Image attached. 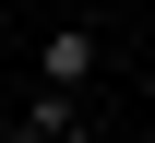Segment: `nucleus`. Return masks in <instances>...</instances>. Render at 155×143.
<instances>
[{
	"mask_svg": "<svg viewBox=\"0 0 155 143\" xmlns=\"http://www.w3.org/2000/svg\"><path fill=\"white\" fill-rule=\"evenodd\" d=\"M0 143H12V96H0Z\"/></svg>",
	"mask_w": 155,
	"mask_h": 143,
	"instance_id": "3",
	"label": "nucleus"
},
{
	"mask_svg": "<svg viewBox=\"0 0 155 143\" xmlns=\"http://www.w3.org/2000/svg\"><path fill=\"white\" fill-rule=\"evenodd\" d=\"M96 60H107L96 24H48V36H36V72L60 83V96H72V83H96Z\"/></svg>",
	"mask_w": 155,
	"mask_h": 143,
	"instance_id": "1",
	"label": "nucleus"
},
{
	"mask_svg": "<svg viewBox=\"0 0 155 143\" xmlns=\"http://www.w3.org/2000/svg\"><path fill=\"white\" fill-rule=\"evenodd\" d=\"M36 143H107V131H96V119H84V107H60V119H48Z\"/></svg>",
	"mask_w": 155,
	"mask_h": 143,
	"instance_id": "2",
	"label": "nucleus"
},
{
	"mask_svg": "<svg viewBox=\"0 0 155 143\" xmlns=\"http://www.w3.org/2000/svg\"><path fill=\"white\" fill-rule=\"evenodd\" d=\"M143 107H155V72H143Z\"/></svg>",
	"mask_w": 155,
	"mask_h": 143,
	"instance_id": "4",
	"label": "nucleus"
},
{
	"mask_svg": "<svg viewBox=\"0 0 155 143\" xmlns=\"http://www.w3.org/2000/svg\"><path fill=\"white\" fill-rule=\"evenodd\" d=\"M0 60H12V36H0Z\"/></svg>",
	"mask_w": 155,
	"mask_h": 143,
	"instance_id": "5",
	"label": "nucleus"
}]
</instances>
